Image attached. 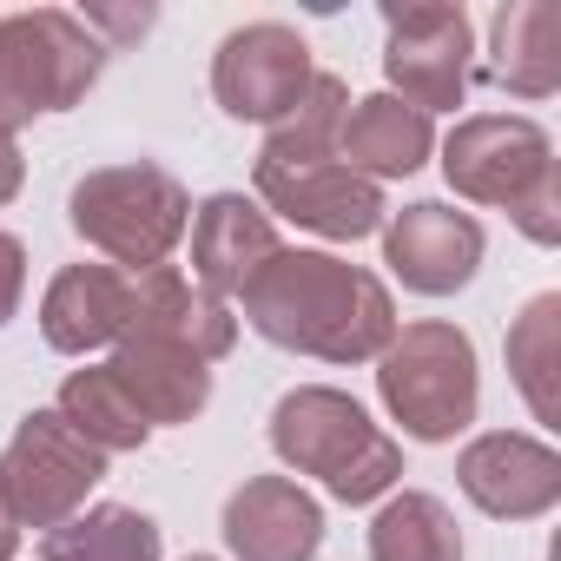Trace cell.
Returning <instances> with one entry per match:
<instances>
[{"label":"cell","mask_w":561,"mask_h":561,"mask_svg":"<svg viewBox=\"0 0 561 561\" xmlns=\"http://www.w3.org/2000/svg\"><path fill=\"white\" fill-rule=\"evenodd\" d=\"M73 231L113 257V271H152L192 231V192L159 165H100L67 198Z\"/></svg>","instance_id":"3957f363"},{"label":"cell","mask_w":561,"mask_h":561,"mask_svg":"<svg viewBox=\"0 0 561 561\" xmlns=\"http://www.w3.org/2000/svg\"><path fill=\"white\" fill-rule=\"evenodd\" d=\"M436 152V133H430V113L403 106L397 93H370V100H351L344 126H337V159H351L357 179H410L423 159Z\"/></svg>","instance_id":"ac0fdd59"},{"label":"cell","mask_w":561,"mask_h":561,"mask_svg":"<svg viewBox=\"0 0 561 561\" xmlns=\"http://www.w3.org/2000/svg\"><path fill=\"white\" fill-rule=\"evenodd\" d=\"M133 331H146L159 344H179L198 364H218L238 344V318L225 311V298L198 291L172 264H152V271L133 277Z\"/></svg>","instance_id":"9a60e30c"},{"label":"cell","mask_w":561,"mask_h":561,"mask_svg":"<svg viewBox=\"0 0 561 561\" xmlns=\"http://www.w3.org/2000/svg\"><path fill=\"white\" fill-rule=\"evenodd\" d=\"M351 113V87L337 73H311L305 100L271 126L257 165H318V159H337V126Z\"/></svg>","instance_id":"603a6c76"},{"label":"cell","mask_w":561,"mask_h":561,"mask_svg":"<svg viewBox=\"0 0 561 561\" xmlns=\"http://www.w3.org/2000/svg\"><path fill=\"white\" fill-rule=\"evenodd\" d=\"M41 554L47 561H159V522L139 508L100 502V508H80L73 522L47 528Z\"/></svg>","instance_id":"ffe728a7"},{"label":"cell","mask_w":561,"mask_h":561,"mask_svg":"<svg viewBox=\"0 0 561 561\" xmlns=\"http://www.w3.org/2000/svg\"><path fill=\"white\" fill-rule=\"evenodd\" d=\"M443 179L449 192L476 198V205H502L515 211L535 185L554 179V146L535 119L522 113H476L449 133L443 146Z\"/></svg>","instance_id":"ba28073f"},{"label":"cell","mask_w":561,"mask_h":561,"mask_svg":"<svg viewBox=\"0 0 561 561\" xmlns=\"http://www.w3.org/2000/svg\"><path fill=\"white\" fill-rule=\"evenodd\" d=\"M133 331V277L113 264H67L41 298V337L60 357H87Z\"/></svg>","instance_id":"5bb4252c"},{"label":"cell","mask_w":561,"mask_h":561,"mask_svg":"<svg viewBox=\"0 0 561 561\" xmlns=\"http://www.w3.org/2000/svg\"><path fill=\"white\" fill-rule=\"evenodd\" d=\"M508 377L528 397L535 423H554L561 416V397H554V377H561V298L554 291H541L515 318V331H508Z\"/></svg>","instance_id":"cb8c5ba5"},{"label":"cell","mask_w":561,"mask_h":561,"mask_svg":"<svg viewBox=\"0 0 561 561\" xmlns=\"http://www.w3.org/2000/svg\"><path fill=\"white\" fill-rule=\"evenodd\" d=\"M257 337L324 364H370L397 337V305L370 271L331 251H285L277 244L264 271L238 291Z\"/></svg>","instance_id":"6da1fadb"},{"label":"cell","mask_w":561,"mask_h":561,"mask_svg":"<svg viewBox=\"0 0 561 561\" xmlns=\"http://www.w3.org/2000/svg\"><path fill=\"white\" fill-rule=\"evenodd\" d=\"M225 548L238 561H311L324 548V508L291 476H251L225 502Z\"/></svg>","instance_id":"4fadbf2b"},{"label":"cell","mask_w":561,"mask_h":561,"mask_svg":"<svg viewBox=\"0 0 561 561\" xmlns=\"http://www.w3.org/2000/svg\"><path fill=\"white\" fill-rule=\"evenodd\" d=\"M482 244H489L482 225L456 205H436V198H416L383 225V264L423 298L462 291L482 264Z\"/></svg>","instance_id":"8fae6325"},{"label":"cell","mask_w":561,"mask_h":561,"mask_svg":"<svg viewBox=\"0 0 561 561\" xmlns=\"http://www.w3.org/2000/svg\"><path fill=\"white\" fill-rule=\"evenodd\" d=\"M21 291H27V244L14 231H0V324L21 311Z\"/></svg>","instance_id":"484cf974"},{"label":"cell","mask_w":561,"mask_h":561,"mask_svg":"<svg viewBox=\"0 0 561 561\" xmlns=\"http://www.w3.org/2000/svg\"><path fill=\"white\" fill-rule=\"evenodd\" d=\"M106 47L60 8L0 21V139H14L34 113H67L100 80Z\"/></svg>","instance_id":"5b68a950"},{"label":"cell","mask_w":561,"mask_h":561,"mask_svg":"<svg viewBox=\"0 0 561 561\" xmlns=\"http://www.w3.org/2000/svg\"><path fill=\"white\" fill-rule=\"evenodd\" d=\"M277 251L271 218L244 198V192H218L192 211V285L211 298H238L251 277L264 271V257Z\"/></svg>","instance_id":"2e32d148"},{"label":"cell","mask_w":561,"mask_h":561,"mask_svg":"<svg viewBox=\"0 0 561 561\" xmlns=\"http://www.w3.org/2000/svg\"><path fill=\"white\" fill-rule=\"evenodd\" d=\"M535 244H561V179H548V185H535L515 211H508Z\"/></svg>","instance_id":"d4e9b609"},{"label":"cell","mask_w":561,"mask_h":561,"mask_svg":"<svg viewBox=\"0 0 561 561\" xmlns=\"http://www.w3.org/2000/svg\"><path fill=\"white\" fill-rule=\"evenodd\" d=\"M113 383L133 397V410L146 423H192L211 403V370L198 357H185L179 344H159L146 331H126L113 344Z\"/></svg>","instance_id":"e0dca14e"},{"label":"cell","mask_w":561,"mask_h":561,"mask_svg":"<svg viewBox=\"0 0 561 561\" xmlns=\"http://www.w3.org/2000/svg\"><path fill=\"white\" fill-rule=\"evenodd\" d=\"M271 449L298 476H318L337 502H377L403 476V449L364 416L357 397H344L331 383H305L291 397H277Z\"/></svg>","instance_id":"7a4b0ae2"},{"label":"cell","mask_w":561,"mask_h":561,"mask_svg":"<svg viewBox=\"0 0 561 561\" xmlns=\"http://www.w3.org/2000/svg\"><path fill=\"white\" fill-rule=\"evenodd\" d=\"M370 561H462L456 515L423 489L390 495L370 522Z\"/></svg>","instance_id":"7402d4cb"},{"label":"cell","mask_w":561,"mask_h":561,"mask_svg":"<svg viewBox=\"0 0 561 561\" xmlns=\"http://www.w3.org/2000/svg\"><path fill=\"white\" fill-rule=\"evenodd\" d=\"M489 80L515 100H548L561 87V0H508L489 21Z\"/></svg>","instance_id":"d6986e66"},{"label":"cell","mask_w":561,"mask_h":561,"mask_svg":"<svg viewBox=\"0 0 561 561\" xmlns=\"http://www.w3.org/2000/svg\"><path fill=\"white\" fill-rule=\"evenodd\" d=\"M257 198L318 238H370L383 225V192L337 159L318 165H257Z\"/></svg>","instance_id":"7c38bea8"},{"label":"cell","mask_w":561,"mask_h":561,"mask_svg":"<svg viewBox=\"0 0 561 561\" xmlns=\"http://www.w3.org/2000/svg\"><path fill=\"white\" fill-rule=\"evenodd\" d=\"M60 416L73 436H87L100 456H126V449H146L152 423L133 410V397L113 383V370H73L60 383Z\"/></svg>","instance_id":"44dd1931"},{"label":"cell","mask_w":561,"mask_h":561,"mask_svg":"<svg viewBox=\"0 0 561 561\" xmlns=\"http://www.w3.org/2000/svg\"><path fill=\"white\" fill-rule=\"evenodd\" d=\"M106 476V456L67 430L60 410H34L21 416L14 443L0 449V508L14 528H60L87 508L93 482Z\"/></svg>","instance_id":"8992f818"},{"label":"cell","mask_w":561,"mask_h":561,"mask_svg":"<svg viewBox=\"0 0 561 561\" xmlns=\"http://www.w3.org/2000/svg\"><path fill=\"white\" fill-rule=\"evenodd\" d=\"M456 482H462V495L482 515H495V522H535V515H548L561 502V456L541 436L495 430V436H476L456 456Z\"/></svg>","instance_id":"30bf717a"},{"label":"cell","mask_w":561,"mask_h":561,"mask_svg":"<svg viewBox=\"0 0 561 561\" xmlns=\"http://www.w3.org/2000/svg\"><path fill=\"white\" fill-rule=\"evenodd\" d=\"M14 548H21V528H14V522H8V508H0V561H8V554H14Z\"/></svg>","instance_id":"83f0119b"},{"label":"cell","mask_w":561,"mask_h":561,"mask_svg":"<svg viewBox=\"0 0 561 561\" xmlns=\"http://www.w3.org/2000/svg\"><path fill=\"white\" fill-rule=\"evenodd\" d=\"M305 87H311V47L285 21H251V27L225 34V47L211 60V93L231 119L277 126L305 100Z\"/></svg>","instance_id":"9c48e42d"},{"label":"cell","mask_w":561,"mask_h":561,"mask_svg":"<svg viewBox=\"0 0 561 561\" xmlns=\"http://www.w3.org/2000/svg\"><path fill=\"white\" fill-rule=\"evenodd\" d=\"M21 179H27V165H21V152H14V139H0V205H8V198L21 192Z\"/></svg>","instance_id":"4316f807"},{"label":"cell","mask_w":561,"mask_h":561,"mask_svg":"<svg viewBox=\"0 0 561 561\" xmlns=\"http://www.w3.org/2000/svg\"><path fill=\"white\" fill-rule=\"evenodd\" d=\"M383 73L416 113H456L469 87V14L443 0H383Z\"/></svg>","instance_id":"52a82bcc"},{"label":"cell","mask_w":561,"mask_h":561,"mask_svg":"<svg viewBox=\"0 0 561 561\" xmlns=\"http://www.w3.org/2000/svg\"><path fill=\"white\" fill-rule=\"evenodd\" d=\"M377 390H383V410L403 423V436H416V443L462 436L476 423V397H482L469 331L436 324V318L403 324L377 357Z\"/></svg>","instance_id":"277c9868"},{"label":"cell","mask_w":561,"mask_h":561,"mask_svg":"<svg viewBox=\"0 0 561 561\" xmlns=\"http://www.w3.org/2000/svg\"><path fill=\"white\" fill-rule=\"evenodd\" d=\"M185 561H211V554H185Z\"/></svg>","instance_id":"f1b7e54d"}]
</instances>
